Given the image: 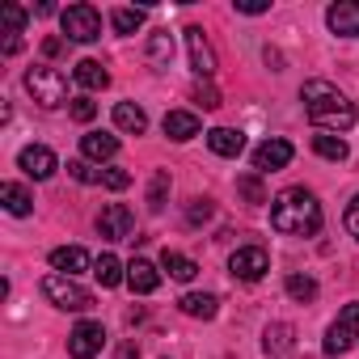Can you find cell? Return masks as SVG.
<instances>
[{
	"label": "cell",
	"instance_id": "cell-1",
	"mask_svg": "<svg viewBox=\"0 0 359 359\" xmlns=\"http://www.w3.org/2000/svg\"><path fill=\"white\" fill-rule=\"evenodd\" d=\"M300 102H304L309 123H313L317 131H330V135H338V131L355 127V118H359V110L346 102V93H338L330 81H304Z\"/></svg>",
	"mask_w": 359,
	"mask_h": 359
},
{
	"label": "cell",
	"instance_id": "cell-2",
	"mask_svg": "<svg viewBox=\"0 0 359 359\" xmlns=\"http://www.w3.org/2000/svg\"><path fill=\"white\" fill-rule=\"evenodd\" d=\"M271 229L283 237H313L321 229V203L304 187H287L271 199Z\"/></svg>",
	"mask_w": 359,
	"mask_h": 359
},
{
	"label": "cell",
	"instance_id": "cell-3",
	"mask_svg": "<svg viewBox=\"0 0 359 359\" xmlns=\"http://www.w3.org/2000/svg\"><path fill=\"white\" fill-rule=\"evenodd\" d=\"M26 89H30V97H34L43 110H55V106L68 102V76H64L60 68H51V64H34V68L26 72Z\"/></svg>",
	"mask_w": 359,
	"mask_h": 359
},
{
	"label": "cell",
	"instance_id": "cell-4",
	"mask_svg": "<svg viewBox=\"0 0 359 359\" xmlns=\"http://www.w3.org/2000/svg\"><path fill=\"white\" fill-rule=\"evenodd\" d=\"M43 296H47L55 309H64V313H85V309H93V292L81 287V283L68 279V275H47V279H43Z\"/></svg>",
	"mask_w": 359,
	"mask_h": 359
},
{
	"label": "cell",
	"instance_id": "cell-5",
	"mask_svg": "<svg viewBox=\"0 0 359 359\" xmlns=\"http://www.w3.org/2000/svg\"><path fill=\"white\" fill-rule=\"evenodd\" d=\"M60 26H64L68 43H93V39H102V13L93 5H68L60 13Z\"/></svg>",
	"mask_w": 359,
	"mask_h": 359
},
{
	"label": "cell",
	"instance_id": "cell-6",
	"mask_svg": "<svg viewBox=\"0 0 359 359\" xmlns=\"http://www.w3.org/2000/svg\"><path fill=\"white\" fill-rule=\"evenodd\" d=\"M351 346H359V304H346L325 334V355H346Z\"/></svg>",
	"mask_w": 359,
	"mask_h": 359
},
{
	"label": "cell",
	"instance_id": "cell-7",
	"mask_svg": "<svg viewBox=\"0 0 359 359\" xmlns=\"http://www.w3.org/2000/svg\"><path fill=\"white\" fill-rule=\"evenodd\" d=\"M229 271H233V279H241V283H258V279L271 271V258H266L262 245H241V250L229 258Z\"/></svg>",
	"mask_w": 359,
	"mask_h": 359
},
{
	"label": "cell",
	"instance_id": "cell-8",
	"mask_svg": "<svg viewBox=\"0 0 359 359\" xmlns=\"http://www.w3.org/2000/svg\"><path fill=\"white\" fill-rule=\"evenodd\" d=\"M187 51H191V68L199 72V81H212V76H216V68H220V60H216L212 39H208L199 26H191V30H187Z\"/></svg>",
	"mask_w": 359,
	"mask_h": 359
},
{
	"label": "cell",
	"instance_id": "cell-9",
	"mask_svg": "<svg viewBox=\"0 0 359 359\" xmlns=\"http://www.w3.org/2000/svg\"><path fill=\"white\" fill-rule=\"evenodd\" d=\"M97 233H102L106 241H140V237H135V216H131L123 203L102 208V216H97Z\"/></svg>",
	"mask_w": 359,
	"mask_h": 359
},
{
	"label": "cell",
	"instance_id": "cell-10",
	"mask_svg": "<svg viewBox=\"0 0 359 359\" xmlns=\"http://www.w3.org/2000/svg\"><path fill=\"white\" fill-rule=\"evenodd\" d=\"M102 346H106L102 321H81V325L68 334V355H72V359H93V355H102Z\"/></svg>",
	"mask_w": 359,
	"mask_h": 359
},
{
	"label": "cell",
	"instance_id": "cell-11",
	"mask_svg": "<svg viewBox=\"0 0 359 359\" xmlns=\"http://www.w3.org/2000/svg\"><path fill=\"white\" fill-rule=\"evenodd\" d=\"M18 165H22L26 177H34V182H47V177L60 169V161H55V152H51L47 144H30V148H22V152H18Z\"/></svg>",
	"mask_w": 359,
	"mask_h": 359
},
{
	"label": "cell",
	"instance_id": "cell-12",
	"mask_svg": "<svg viewBox=\"0 0 359 359\" xmlns=\"http://www.w3.org/2000/svg\"><path fill=\"white\" fill-rule=\"evenodd\" d=\"M296 156V148L287 140H266L254 148V173H275V169H287Z\"/></svg>",
	"mask_w": 359,
	"mask_h": 359
},
{
	"label": "cell",
	"instance_id": "cell-13",
	"mask_svg": "<svg viewBox=\"0 0 359 359\" xmlns=\"http://www.w3.org/2000/svg\"><path fill=\"white\" fill-rule=\"evenodd\" d=\"M325 22L334 34L342 39H359V0H338V5L325 9Z\"/></svg>",
	"mask_w": 359,
	"mask_h": 359
},
{
	"label": "cell",
	"instance_id": "cell-14",
	"mask_svg": "<svg viewBox=\"0 0 359 359\" xmlns=\"http://www.w3.org/2000/svg\"><path fill=\"white\" fill-rule=\"evenodd\" d=\"M199 131H203V123H199L195 110H169V114H165V135L177 140V144H182V140H195Z\"/></svg>",
	"mask_w": 359,
	"mask_h": 359
},
{
	"label": "cell",
	"instance_id": "cell-15",
	"mask_svg": "<svg viewBox=\"0 0 359 359\" xmlns=\"http://www.w3.org/2000/svg\"><path fill=\"white\" fill-rule=\"evenodd\" d=\"M85 266H89V254H85L81 245H60V250H51V271H55V275L76 279Z\"/></svg>",
	"mask_w": 359,
	"mask_h": 359
},
{
	"label": "cell",
	"instance_id": "cell-16",
	"mask_svg": "<svg viewBox=\"0 0 359 359\" xmlns=\"http://www.w3.org/2000/svg\"><path fill=\"white\" fill-rule=\"evenodd\" d=\"M127 283H131V292L148 296V292L161 287V271H156L148 258H131V262H127Z\"/></svg>",
	"mask_w": 359,
	"mask_h": 359
},
{
	"label": "cell",
	"instance_id": "cell-17",
	"mask_svg": "<svg viewBox=\"0 0 359 359\" xmlns=\"http://www.w3.org/2000/svg\"><path fill=\"white\" fill-rule=\"evenodd\" d=\"M208 148H212L216 156H229V161H233V156L245 152V135L233 131V127H212V131H208Z\"/></svg>",
	"mask_w": 359,
	"mask_h": 359
},
{
	"label": "cell",
	"instance_id": "cell-18",
	"mask_svg": "<svg viewBox=\"0 0 359 359\" xmlns=\"http://www.w3.org/2000/svg\"><path fill=\"white\" fill-rule=\"evenodd\" d=\"M177 309H182L187 317L212 321V317H216V309H220V300H216V292H187L182 300H177Z\"/></svg>",
	"mask_w": 359,
	"mask_h": 359
},
{
	"label": "cell",
	"instance_id": "cell-19",
	"mask_svg": "<svg viewBox=\"0 0 359 359\" xmlns=\"http://www.w3.org/2000/svg\"><path fill=\"white\" fill-rule=\"evenodd\" d=\"M81 152H85L89 161H110V156L118 152V135H110V131H89V135L81 140Z\"/></svg>",
	"mask_w": 359,
	"mask_h": 359
},
{
	"label": "cell",
	"instance_id": "cell-20",
	"mask_svg": "<svg viewBox=\"0 0 359 359\" xmlns=\"http://www.w3.org/2000/svg\"><path fill=\"white\" fill-rule=\"evenodd\" d=\"M0 203H5L9 216H30V212H34V195H30L26 187H18V182H5V187H0Z\"/></svg>",
	"mask_w": 359,
	"mask_h": 359
},
{
	"label": "cell",
	"instance_id": "cell-21",
	"mask_svg": "<svg viewBox=\"0 0 359 359\" xmlns=\"http://www.w3.org/2000/svg\"><path fill=\"white\" fill-rule=\"evenodd\" d=\"M161 266H165V275H169V279H177V283H191V279L199 275L195 258L177 254V250H165V254H161Z\"/></svg>",
	"mask_w": 359,
	"mask_h": 359
},
{
	"label": "cell",
	"instance_id": "cell-22",
	"mask_svg": "<svg viewBox=\"0 0 359 359\" xmlns=\"http://www.w3.org/2000/svg\"><path fill=\"white\" fill-rule=\"evenodd\" d=\"M148 64H152L156 72H165V68L173 64V34H169V30L148 34Z\"/></svg>",
	"mask_w": 359,
	"mask_h": 359
},
{
	"label": "cell",
	"instance_id": "cell-23",
	"mask_svg": "<svg viewBox=\"0 0 359 359\" xmlns=\"http://www.w3.org/2000/svg\"><path fill=\"white\" fill-rule=\"evenodd\" d=\"M72 76H76V85H81V89H89V93H97V89H106V85H110V72H106L97 60H81V64L72 68Z\"/></svg>",
	"mask_w": 359,
	"mask_h": 359
},
{
	"label": "cell",
	"instance_id": "cell-24",
	"mask_svg": "<svg viewBox=\"0 0 359 359\" xmlns=\"http://www.w3.org/2000/svg\"><path fill=\"white\" fill-rule=\"evenodd\" d=\"M114 127H118V131H131V135H144L148 114H144L135 102H118V106H114Z\"/></svg>",
	"mask_w": 359,
	"mask_h": 359
},
{
	"label": "cell",
	"instance_id": "cell-25",
	"mask_svg": "<svg viewBox=\"0 0 359 359\" xmlns=\"http://www.w3.org/2000/svg\"><path fill=\"white\" fill-rule=\"evenodd\" d=\"M123 271H127V266H123L114 254H102V258L93 262V275H97V283H102V287H118V283L127 279Z\"/></svg>",
	"mask_w": 359,
	"mask_h": 359
},
{
	"label": "cell",
	"instance_id": "cell-26",
	"mask_svg": "<svg viewBox=\"0 0 359 359\" xmlns=\"http://www.w3.org/2000/svg\"><path fill=\"white\" fill-rule=\"evenodd\" d=\"M292 334H296V330H292L287 321L271 325V330H266V351H271L275 359H287V355H292V346H296V342H292Z\"/></svg>",
	"mask_w": 359,
	"mask_h": 359
},
{
	"label": "cell",
	"instance_id": "cell-27",
	"mask_svg": "<svg viewBox=\"0 0 359 359\" xmlns=\"http://www.w3.org/2000/svg\"><path fill=\"white\" fill-rule=\"evenodd\" d=\"M237 195H241V199H245L250 208L266 203V187H262V173H254V169H250V173H241V177H237Z\"/></svg>",
	"mask_w": 359,
	"mask_h": 359
},
{
	"label": "cell",
	"instance_id": "cell-28",
	"mask_svg": "<svg viewBox=\"0 0 359 359\" xmlns=\"http://www.w3.org/2000/svg\"><path fill=\"white\" fill-rule=\"evenodd\" d=\"M313 152L325 156V161H346V140L342 135H330V131H317L313 135Z\"/></svg>",
	"mask_w": 359,
	"mask_h": 359
},
{
	"label": "cell",
	"instance_id": "cell-29",
	"mask_svg": "<svg viewBox=\"0 0 359 359\" xmlns=\"http://www.w3.org/2000/svg\"><path fill=\"white\" fill-rule=\"evenodd\" d=\"M165 199H169V169H156L152 182H148V208L165 212Z\"/></svg>",
	"mask_w": 359,
	"mask_h": 359
},
{
	"label": "cell",
	"instance_id": "cell-30",
	"mask_svg": "<svg viewBox=\"0 0 359 359\" xmlns=\"http://www.w3.org/2000/svg\"><path fill=\"white\" fill-rule=\"evenodd\" d=\"M287 296L300 300V304L317 300V279H313V275H287Z\"/></svg>",
	"mask_w": 359,
	"mask_h": 359
},
{
	"label": "cell",
	"instance_id": "cell-31",
	"mask_svg": "<svg viewBox=\"0 0 359 359\" xmlns=\"http://www.w3.org/2000/svg\"><path fill=\"white\" fill-rule=\"evenodd\" d=\"M110 26H114L118 34H135V30L144 26V9H114V13H110Z\"/></svg>",
	"mask_w": 359,
	"mask_h": 359
},
{
	"label": "cell",
	"instance_id": "cell-32",
	"mask_svg": "<svg viewBox=\"0 0 359 359\" xmlns=\"http://www.w3.org/2000/svg\"><path fill=\"white\" fill-rule=\"evenodd\" d=\"M102 187H106V191H127V187H131V173L110 165V169H102Z\"/></svg>",
	"mask_w": 359,
	"mask_h": 359
},
{
	"label": "cell",
	"instance_id": "cell-33",
	"mask_svg": "<svg viewBox=\"0 0 359 359\" xmlns=\"http://www.w3.org/2000/svg\"><path fill=\"white\" fill-rule=\"evenodd\" d=\"M191 97H195V102H199L203 110H216V106H220V93H216V85H212V81H199Z\"/></svg>",
	"mask_w": 359,
	"mask_h": 359
},
{
	"label": "cell",
	"instance_id": "cell-34",
	"mask_svg": "<svg viewBox=\"0 0 359 359\" xmlns=\"http://www.w3.org/2000/svg\"><path fill=\"white\" fill-rule=\"evenodd\" d=\"M68 173L76 177V182H85V187H89V182H102V173H97L89 161H68Z\"/></svg>",
	"mask_w": 359,
	"mask_h": 359
},
{
	"label": "cell",
	"instance_id": "cell-35",
	"mask_svg": "<svg viewBox=\"0 0 359 359\" xmlns=\"http://www.w3.org/2000/svg\"><path fill=\"white\" fill-rule=\"evenodd\" d=\"M68 114H72L76 123H93V114H97V102H89V97H72Z\"/></svg>",
	"mask_w": 359,
	"mask_h": 359
},
{
	"label": "cell",
	"instance_id": "cell-36",
	"mask_svg": "<svg viewBox=\"0 0 359 359\" xmlns=\"http://www.w3.org/2000/svg\"><path fill=\"white\" fill-rule=\"evenodd\" d=\"M212 212H216V208H212V199H195V203H191V212H187V220L199 229V224H208V220H212Z\"/></svg>",
	"mask_w": 359,
	"mask_h": 359
},
{
	"label": "cell",
	"instance_id": "cell-37",
	"mask_svg": "<svg viewBox=\"0 0 359 359\" xmlns=\"http://www.w3.org/2000/svg\"><path fill=\"white\" fill-rule=\"evenodd\" d=\"M5 26H9V34H22L26 30V9L22 5H5Z\"/></svg>",
	"mask_w": 359,
	"mask_h": 359
},
{
	"label": "cell",
	"instance_id": "cell-38",
	"mask_svg": "<svg viewBox=\"0 0 359 359\" xmlns=\"http://www.w3.org/2000/svg\"><path fill=\"white\" fill-rule=\"evenodd\" d=\"M342 224H346V233H351V237L359 241V195H355V199L346 203V216H342Z\"/></svg>",
	"mask_w": 359,
	"mask_h": 359
},
{
	"label": "cell",
	"instance_id": "cell-39",
	"mask_svg": "<svg viewBox=\"0 0 359 359\" xmlns=\"http://www.w3.org/2000/svg\"><path fill=\"white\" fill-rule=\"evenodd\" d=\"M60 51H64V39H47V43H43V55H51V60H55Z\"/></svg>",
	"mask_w": 359,
	"mask_h": 359
},
{
	"label": "cell",
	"instance_id": "cell-40",
	"mask_svg": "<svg viewBox=\"0 0 359 359\" xmlns=\"http://www.w3.org/2000/svg\"><path fill=\"white\" fill-rule=\"evenodd\" d=\"M18 51H22V34H9L5 39V55H18Z\"/></svg>",
	"mask_w": 359,
	"mask_h": 359
},
{
	"label": "cell",
	"instance_id": "cell-41",
	"mask_svg": "<svg viewBox=\"0 0 359 359\" xmlns=\"http://www.w3.org/2000/svg\"><path fill=\"white\" fill-rule=\"evenodd\" d=\"M237 9H241V13H250V18H258V13H266L271 5H237Z\"/></svg>",
	"mask_w": 359,
	"mask_h": 359
}]
</instances>
